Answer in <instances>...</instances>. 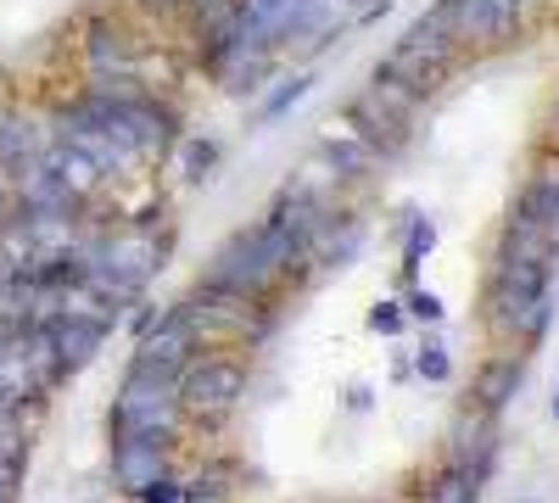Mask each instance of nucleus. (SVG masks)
Returning a JSON list of instances; mask_svg holds the SVG:
<instances>
[{
    "instance_id": "c756f323",
    "label": "nucleus",
    "mask_w": 559,
    "mask_h": 503,
    "mask_svg": "<svg viewBox=\"0 0 559 503\" xmlns=\"http://www.w3.org/2000/svg\"><path fill=\"white\" fill-rule=\"evenodd\" d=\"M403 313H408V325H419V331H442L448 302L437 291H426V286H408L403 291Z\"/></svg>"
},
{
    "instance_id": "9b49d317",
    "label": "nucleus",
    "mask_w": 559,
    "mask_h": 503,
    "mask_svg": "<svg viewBox=\"0 0 559 503\" xmlns=\"http://www.w3.org/2000/svg\"><path fill=\"white\" fill-rule=\"evenodd\" d=\"M342 123H347V134H358V141L376 152L381 163H392V157H403V152L414 146V123H403L386 101L369 96V89H358V96L342 107Z\"/></svg>"
},
{
    "instance_id": "473e14b6",
    "label": "nucleus",
    "mask_w": 559,
    "mask_h": 503,
    "mask_svg": "<svg viewBox=\"0 0 559 503\" xmlns=\"http://www.w3.org/2000/svg\"><path fill=\"white\" fill-rule=\"evenodd\" d=\"M224 7H236V0H179V17L191 23V28H202L207 17H218Z\"/></svg>"
},
{
    "instance_id": "f704fd0d",
    "label": "nucleus",
    "mask_w": 559,
    "mask_h": 503,
    "mask_svg": "<svg viewBox=\"0 0 559 503\" xmlns=\"http://www.w3.org/2000/svg\"><path fill=\"white\" fill-rule=\"evenodd\" d=\"M369 408H376V386L353 381V386H347V415H369Z\"/></svg>"
},
{
    "instance_id": "393cba45",
    "label": "nucleus",
    "mask_w": 559,
    "mask_h": 503,
    "mask_svg": "<svg viewBox=\"0 0 559 503\" xmlns=\"http://www.w3.org/2000/svg\"><path fill=\"white\" fill-rule=\"evenodd\" d=\"M426 503H481V481L464 470V465H448L442 459V470L426 481V492H419Z\"/></svg>"
},
{
    "instance_id": "72a5a7b5",
    "label": "nucleus",
    "mask_w": 559,
    "mask_h": 503,
    "mask_svg": "<svg viewBox=\"0 0 559 503\" xmlns=\"http://www.w3.org/2000/svg\"><path fill=\"white\" fill-rule=\"evenodd\" d=\"M157 319H163V308L140 297V302H134V313H129V336H146V331L157 325Z\"/></svg>"
},
{
    "instance_id": "9d476101",
    "label": "nucleus",
    "mask_w": 559,
    "mask_h": 503,
    "mask_svg": "<svg viewBox=\"0 0 559 503\" xmlns=\"http://www.w3.org/2000/svg\"><path fill=\"white\" fill-rule=\"evenodd\" d=\"M179 436H112V492L140 498L157 476L174 470Z\"/></svg>"
},
{
    "instance_id": "4468645a",
    "label": "nucleus",
    "mask_w": 559,
    "mask_h": 503,
    "mask_svg": "<svg viewBox=\"0 0 559 503\" xmlns=\"http://www.w3.org/2000/svg\"><path fill=\"white\" fill-rule=\"evenodd\" d=\"M448 465H464L481 487L492 481L498 465V415H481V408H464L448 431Z\"/></svg>"
},
{
    "instance_id": "a878e982",
    "label": "nucleus",
    "mask_w": 559,
    "mask_h": 503,
    "mask_svg": "<svg viewBox=\"0 0 559 503\" xmlns=\"http://www.w3.org/2000/svg\"><path fill=\"white\" fill-rule=\"evenodd\" d=\"M308 89H313V73H292V79H280L274 89H269V96L258 101V112H252V129H269V123H280V118H286L302 96H308Z\"/></svg>"
},
{
    "instance_id": "7c9ffc66",
    "label": "nucleus",
    "mask_w": 559,
    "mask_h": 503,
    "mask_svg": "<svg viewBox=\"0 0 559 503\" xmlns=\"http://www.w3.org/2000/svg\"><path fill=\"white\" fill-rule=\"evenodd\" d=\"M364 325L376 331V336H403V331H408V313H403V297H381V302H369V313H364Z\"/></svg>"
},
{
    "instance_id": "4c0bfd02",
    "label": "nucleus",
    "mask_w": 559,
    "mask_h": 503,
    "mask_svg": "<svg viewBox=\"0 0 559 503\" xmlns=\"http://www.w3.org/2000/svg\"><path fill=\"white\" fill-rule=\"evenodd\" d=\"M548 134L559 141V96H554V107H548Z\"/></svg>"
},
{
    "instance_id": "0eeeda50",
    "label": "nucleus",
    "mask_w": 559,
    "mask_h": 503,
    "mask_svg": "<svg viewBox=\"0 0 559 503\" xmlns=\"http://www.w3.org/2000/svg\"><path fill=\"white\" fill-rule=\"evenodd\" d=\"M280 68V51H274V39L269 34H258L247 17H241V28L224 39V51L202 68L224 96H258V89L269 84V73Z\"/></svg>"
},
{
    "instance_id": "39448f33",
    "label": "nucleus",
    "mask_w": 559,
    "mask_h": 503,
    "mask_svg": "<svg viewBox=\"0 0 559 503\" xmlns=\"http://www.w3.org/2000/svg\"><path fill=\"white\" fill-rule=\"evenodd\" d=\"M476 313L498 347H537L554 325V291H521V286L498 280V274H487Z\"/></svg>"
},
{
    "instance_id": "c9c22d12",
    "label": "nucleus",
    "mask_w": 559,
    "mask_h": 503,
    "mask_svg": "<svg viewBox=\"0 0 559 503\" xmlns=\"http://www.w3.org/2000/svg\"><path fill=\"white\" fill-rule=\"evenodd\" d=\"M140 12H152V17H179V0H134Z\"/></svg>"
},
{
    "instance_id": "6ab92c4d",
    "label": "nucleus",
    "mask_w": 559,
    "mask_h": 503,
    "mask_svg": "<svg viewBox=\"0 0 559 503\" xmlns=\"http://www.w3.org/2000/svg\"><path fill=\"white\" fill-rule=\"evenodd\" d=\"M492 263H559V230H537V224L503 218V230L492 241Z\"/></svg>"
},
{
    "instance_id": "a211bd4d",
    "label": "nucleus",
    "mask_w": 559,
    "mask_h": 503,
    "mask_svg": "<svg viewBox=\"0 0 559 503\" xmlns=\"http://www.w3.org/2000/svg\"><path fill=\"white\" fill-rule=\"evenodd\" d=\"M39 163L51 168V179H57V185H62L68 196H79V202H90V196H96V191L107 185V173H102L96 163H90L79 146H68L62 134H51V141L39 146Z\"/></svg>"
},
{
    "instance_id": "2f4dec72",
    "label": "nucleus",
    "mask_w": 559,
    "mask_h": 503,
    "mask_svg": "<svg viewBox=\"0 0 559 503\" xmlns=\"http://www.w3.org/2000/svg\"><path fill=\"white\" fill-rule=\"evenodd\" d=\"M179 498H185V476H174V470H168V476H157L146 492H140L134 503H179Z\"/></svg>"
},
{
    "instance_id": "dca6fc26",
    "label": "nucleus",
    "mask_w": 559,
    "mask_h": 503,
    "mask_svg": "<svg viewBox=\"0 0 559 503\" xmlns=\"http://www.w3.org/2000/svg\"><path fill=\"white\" fill-rule=\"evenodd\" d=\"M521 386H526V352H492L471 381V408L503 415V408L521 397Z\"/></svg>"
},
{
    "instance_id": "6e6552de",
    "label": "nucleus",
    "mask_w": 559,
    "mask_h": 503,
    "mask_svg": "<svg viewBox=\"0 0 559 503\" xmlns=\"http://www.w3.org/2000/svg\"><path fill=\"white\" fill-rule=\"evenodd\" d=\"M202 347H207V336L197 325L191 302H174V308H163V319L146 336H134V358L129 363H140V370H152V375H179Z\"/></svg>"
},
{
    "instance_id": "20e7f679",
    "label": "nucleus",
    "mask_w": 559,
    "mask_h": 503,
    "mask_svg": "<svg viewBox=\"0 0 559 503\" xmlns=\"http://www.w3.org/2000/svg\"><path fill=\"white\" fill-rule=\"evenodd\" d=\"M185 408L174 397V375H152L129 363V375L112 397V436H179Z\"/></svg>"
},
{
    "instance_id": "aec40b11",
    "label": "nucleus",
    "mask_w": 559,
    "mask_h": 503,
    "mask_svg": "<svg viewBox=\"0 0 559 503\" xmlns=\"http://www.w3.org/2000/svg\"><path fill=\"white\" fill-rule=\"evenodd\" d=\"M509 218L537 224V230H559V179L532 168V173L521 179V191H515V213H509Z\"/></svg>"
},
{
    "instance_id": "e433bc0d",
    "label": "nucleus",
    "mask_w": 559,
    "mask_h": 503,
    "mask_svg": "<svg viewBox=\"0 0 559 503\" xmlns=\"http://www.w3.org/2000/svg\"><path fill=\"white\" fill-rule=\"evenodd\" d=\"M12 213H17V196H12V179L0 173V224H7Z\"/></svg>"
},
{
    "instance_id": "58836bf2",
    "label": "nucleus",
    "mask_w": 559,
    "mask_h": 503,
    "mask_svg": "<svg viewBox=\"0 0 559 503\" xmlns=\"http://www.w3.org/2000/svg\"><path fill=\"white\" fill-rule=\"evenodd\" d=\"M548 408H554V420H559V386H554V403H548Z\"/></svg>"
},
{
    "instance_id": "7ed1b4c3",
    "label": "nucleus",
    "mask_w": 559,
    "mask_h": 503,
    "mask_svg": "<svg viewBox=\"0 0 559 503\" xmlns=\"http://www.w3.org/2000/svg\"><path fill=\"white\" fill-rule=\"evenodd\" d=\"M459 39H453V28L437 17V7L426 12V17H414L408 28H403V39L392 45V51L376 62V68H386L392 79H403L414 96H437V89L448 84V73L459 68Z\"/></svg>"
},
{
    "instance_id": "b1692460",
    "label": "nucleus",
    "mask_w": 559,
    "mask_h": 503,
    "mask_svg": "<svg viewBox=\"0 0 559 503\" xmlns=\"http://www.w3.org/2000/svg\"><path fill=\"white\" fill-rule=\"evenodd\" d=\"M179 163H185V179L191 185H207V179L218 173V163H224V146L213 141V134H179Z\"/></svg>"
},
{
    "instance_id": "cd10ccee",
    "label": "nucleus",
    "mask_w": 559,
    "mask_h": 503,
    "mask_svg": "<svg viewBox=\"0 0 559 503\" xmlns=\"http://www.w3.org/2000/svg\"><path fill=\"white\" fill-rule=\"evenodd\" d=\"M408 363H414V375L426 381V386H448V381H453V352H448V342H442L437 331H426V342L414 347Z\"/></svg>"
},
{
    "instance_id": "ea45409f",
    "label": "nucleus",
    "mask_w": 559,
    "mask_h": 503,
    "mask_svg": "<svg viewBox=\"0 0 559 503\" xmlns=\"http://www.w3.org/2000/svg\"><path fill=\"white\" fill-rule=\"evenodd\" d=\"M521 503H537V498H521Z\"/></svg>"
},
{
    "instance_id": "423d86ee",
    "label": "nucleus",
    "mask_w": 559,
    "mask_h": 503,
    "mask_svg": "<svg viewBox=\"0 0 559 503\" xmlns=\"http://www.w3.org/2000/svg\"><path fill=\"white\" fill-rule=\"evenodd\" d=\"M532 0H437V17L453 28L459 51H503L526 28Z\"/></svg>"
},
{
    "instance_id": "f03ea898",
    "label": "nucleus",
    "mask_w": 559,
    "mask_h": 503,
    "mask_svg": "<svg viewBox=\"0 0 559 503\" xmlns=\"http://www.w3.org/2000/svg\"><path fill=\"white\" fill-rule=\"evenodd\" d=\"M247 386H252L247 358L207 352V347L174 375V397L185 408V420H202V426H218L224 415H236V408L247 403Z\"/></svg>"
},
{
    "instance_id": "f3484780",
    "label": "nucleus",
    "mask_w": 559,
    "mask_h": 503,
    "mask_svg": "<svg viewBox=\"0 0 559 503\" xmlns=\"http://www.w3.org/2000/svg\"><path fill=\"white\" fill-rule=\"evenodd\" d=\"M57 134H62L68 146H79V152H84L90 163H96V168H102L107 179H118V173H129V168H134V157H129V152H123V146L112 141V134H107V129H102L96 118L73 112V107H68V112L57 118Z\"/></svg>"
},
{
    "instance_id": "ddd939ff",
    "label": "nucleus",
    "mask_w": 559,
    "mask_h": 503,
    "mask_svg": "<svg viewBox=\"0 0 559 503\" xmlns=\"http://www.w3.org/2000/svg\"><path fill=\"white\" fill-rule=\"evenodd\" d=\"M364 236H369V224L353 213V207H324V218L313 224V236H308V268H347L358 252H364Z\"/></svg>"
},
{
    "instance_id": "4be33fe9",
    "label": "nucleus",
    "mask_w": 559,
    "mask_h": 503,
    "mask_svg": "<svg viewBox=\"0 0 559 503\" xmlns=\"http://www.w3.org/2000/svg\"><path fill=\"white\" fill-rule=\"evenodd\" d=\"M39 129L28 123V118H7V123H0V173H7V179H17V173H28L34 163H39Z\"/></svg>"
},
{
    "instance_id": "bb28decb",
    "label": "nucleus",
    "mask_w": 559,
    "mask_h": 503,
    "mask_svg": "<svg viewBox=\"0 0 559 503\" xmlns=\"http://www.w3.org/2000/svg\"><path fill=\"white\" fill-rule=\"evenodd\" d=\"M369 96H376V101H386L403 123H419V112H426V96H414V89L403 84V79H392L386 68H376V73H369Z\"/></svg>"
},
{
    "instance_id": "c85d7f7f",
    "label": "nucleus",
    "mask_w": 559,
    "mask_h": 503,
    "mask_svg": "<svg viewBox=\"0 0 559 503\" xmlns=\"http://www.w3.org/2000/svg\"><path fill=\"white\" fill-rule=\"evenodd\" d=\"M179 503H236L229 470H224V465H202L191 481H185V498H179Z\"/></svg>"
},
{
    "instance_id": "f257e3e1",
    "label": "nucleus",
    "mask_w": 559,
    "mask_h": 503,
    "mask_svg": "<svg viewBox=\"0 0 559 503\" xmlns=\"http://www.w3.org/2000/svg\"><path fill=\"white\" fill-rule=\"evenodd\" d=\"M302 274H308V258L258 218V224H247V230L224 236V247L213 252L202 280H213L224 291H241V297H269L274 302L292 280H302Z\"/></svg>"
},
{
    "instance_id": "412c9836",
    "label": "nucleus",
    "mask_w": 559,
    "mask_h": 503,
    "mask_svg": "<svg viewBox=\"0 0 559 503\" xmlns=\"http://www.w3.org/2000/svg\"><path fill=\"white\" fill-rule=\"evenodd\" d=\"M319 157H324V168H331L336 179H347V185H353V179L381 173V157L369 152L358 134H324V141H319Z\"/></svg>"
},
{
    "instance_id": "f8f14e48",
    "label": "nucleus",
    "mask_w": 559,
    "mask_h": 503,
    "mask_svg": "<svg viewBox=\"0 0 559 503\" xmlns=\"http://www.w3.org/2000/svg\"><path fill=\"white\" fill-rule=\"evenodd\" d=\"M51 325V342H57V358H62V375L73 381L79 370H90V363L102 358V347H107V319L102 313H90V308H62V313H51L45 319Z\"/></svg>"
},
{
    "instance_id": "2eb2a0df",
    "label": "nucleus",
    "mask_w": 559,
    "mask_h": 503,
    "mask_svg": "<svg viewBox=\"0 0 559 503\" xmlns=\"http://www.w3.org/2000/svg\"><path fill=\"white\" fill-rule=\"evenodd\" d=\"M84 62H90V73H96V79L134 73V62H140L134 28L118 23V17H96V23H90V34H84Z\"/></svg>"
},
{
    "instance_id": "5701e85b",
    "label": "nucleus",
    "mask_w": 559,
    "mask_h": 503,
    "mask_svg": "<svg viewBox=\"0 0 559 503\" xmlns=\"http://www.w3.org/2000/svg\"><path fill=\"white\" fill-rule=\"evenodd\" d=\"M437 218H426V213H408L403 218V258H397V280H403V291L408 286H419V263H426L431 252H437Z\"/></svg>"
},
{
    "instance_id": "1a4fd4ad",
    "label": "nucleus",
    "mask_w": 559,
    "mask_h": 503,
    "mask_svg": "<svg viewBox=\"0 0 559 503\" xmlns=\"http://www.w3.org/2000/svg\"><path fill=\"white\" fill-rule=\"evenodd\" d=\"M191 313H197V325L202 336H247V342H263L274 331V302L269 297H241V291H224L213 280H197L191 291Z\"/></svg>"
}]
</instances>
